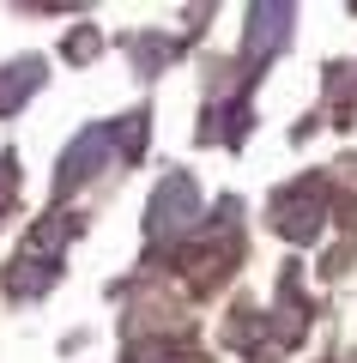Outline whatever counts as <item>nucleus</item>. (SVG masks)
I'll return each instance as SVG.
<instances>
[{
	"label": "nucleus",
	"instance_id": "obj_3",
	"mask_svg": "<svg viewBox=\"0 0 357 363\" xmlns=\"http://www.w3.org/2000/svg\"><path fill=\"white\" fill-rule=\"evenodd\" d=\"M291 37V6H255L248 13V55H267Z\"/></svg>",
	"mask_w": 357,
	"mask_h": 363
},
{
	"label": "nucleus",
	"instance_id": "obj_4",
	"mask_svg": "<svg viewBox=\"0 0 357 363\" xmlns=\"http://www.w3.org/2000/svg\"><path fill=\"white\" fill-rule=\"evenodd\" d=\"M37 85H43V61H18L13 73H0V116H13Z\"/></svg>",
	"mask_w": 357,
	"mask_h": 363
},
{
	"label": "nucleus",
	"instance_id": "obj_2",
	"mask_svg": "<svg viewBox=\"0 0 357 363\" xmlns=\"http://www.w3.org/2000/svg\"><path fill=\"white\" fill-rule=\"evenodd\" d=\"M109 145H115V133L109 128H85L73 145H67V157H61V169H55V194H73L79 182H91L103 169V157H109Z\"/></svg>",
	"mask_w": 357,
	"mask_h": 363
},
{
	"label": "nucleus",
	"instance_id": "obj_1",
	"mask_svg": "<svg viewBox=\"0 0 357 363\" xmlns=\"http://www.w3.org/2000/svg\"><path fill=\"white\" fill-rule=\"evenodd\" d=\"M194 218H200V188H194V176L176 169V176L158 182V194H152V236H176Z\"/></svg>",
	"mask_w": 357,
	"mask_h": 363
}]
</instances>
